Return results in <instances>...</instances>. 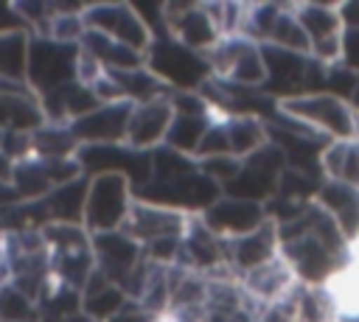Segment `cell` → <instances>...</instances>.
I'll use <instances>...</instances> for the list:
<instances>
[{
  "label": "cell",
  "instance_id": "obj_39",
  "mask_svg": "<svg viewBox=\"0 0 359 322\" xmlns=\"http://www.w3.org/2000/svg\"><path fill=\"white\" fill-rule=\"evenodd\" d=\"M67 322H95V319H90L87 314H81V311H79V314H73V316H70Z\"/></svg>",
  "mask_w": 359,
  "mask_h": 322
},
{
  "label": "cell",
  "instance_id": "obj_16",
  "mask_svg": "<svg viewBox=\"0 0 359 322\" xmlns=\"http://www.w3.org/2000/svg\"><path fill=\"white\" fill-rule=\"evenodd\" d=\"M174 120V106L165 98H154L146 104H135L132 115H129V126H126V146L137 148V151H154L165 143L168 126Z\"/></svg>",
  "mask_w": 359,
  "mask_h": 322
},
{
  "label": "cell",
  "instance_id": "obj_5",
  "mask_svg": "<svg viewBox=\"0 0 359 322\" xmlns=\"http://www.w3.org/2000/svg\"><path fill=\"white\" fill-rule=\"evenodd\" d=\"M87 179L90 182H87V202H84V230L90 235L121 230L135 204L132 182L121 174H98Z\"/></svg>",
  "mask_w": 359,
  "mask_h": 322
},
{
  "label": "cell",
  "instance_id": "obj_15",
  "mask_svg": "<svg viewBox=\"0 0 359 322\" xmlns=\"http://www.w3.org/2000/svg\"><path fill=\"white\" fill-rule=\"evenodd\" d=\"M205 227L210 232H216L222 241H233L241 238L252 230H258L266 221V207L255 204V202H244V199H233V196H219L202 216Z\"/></svg>",
  "mask_w": 359,
  "mask_h": 322
},
{
  "label": "cell",
  "instance_id": "obj_9",
  "mask_svg": "<svg viewBox=\"0 0 359 322\" xmlns=\"http://www.w3.org/2000/svg\"><path fill=\"white\" fill-rule=\"evenodd\" d=\"M76 162L81 168V176H98V174H121L132 182V188H143L151 179V151H137L126 143L112 146H79Z\"/></svg>",
  "mask_w": 359,
  "mask_h": 322
},
{
  "label": "cell",
  "instance_id": "obj_2",
  "mask_svg": "<svg viewBox=\"0 0 359 322\" xmlns=\"http://www.w3.org/2000/svg\"><path fill=\"white\" fill-rule=\"evenodd\" d=\"M146 70L151 76H157L171 92H196L213 76L205 53H196L171 36L154 39L149 45Z\"/></svg>",
  "mask_w": 359,
  "mask_h": 322
},
{
  "label": "cell",
  "instance_id": "obj_28",
  "mask_svg": "<svg viewBox=\"0 0 359 322\" xmlns=\"http://www.w3.org/2000/svg\"><path fill=\"white\" fill-rule=\"evenodd\" d=\"M264 45H272V48H280V50H292V53H303L309 56V36L303 31V25L297 22L294 17V8L292 3H280V11L269 28V36Z\"/></svg>",
  "mask_w": 359,
  "mask_h": 322
},
{
  "label": "cell",
  "instance_id": "obj_1",
  "mask_svg": "<svg viewBox=\"0 0 359 322\" xmlns=\"http://www.w3.org/2000/svg\"><path fill=\"white\" fill-rule=\"evenodd\" d=\"M278 112L309 126L325 140H351L356 137V109L351 101L334 92H303L278 101Z\"/></svg>",
  "mask_w": 359,
  "mask_h": 322
},
{
  "label": "cell",
  "instance_id": "obj_25",
  "mask_svg": "<svg viewBox=\"0 0 359 322\" xmlns=\"http://www.w3.org/2000/svg\"><path fill=\"white\" fill-rule=\"evenodd\" d=\"M79 45H81V50H87L104 67V73L137 70V67L146 64V56L143 53H137V50H132V48H126V45H121V42L104 36V34H95V31H87Z\"/></svg>",
  "mask_w": 359,
  "mask_h": 322
},
{
  "label": "cell",
  "instance_id": "obj_6",
  "mask_svg": "<svg viewBox=\"0 0 359 322\" xmlns=\"http://www.w3.org/2000/svg\"><path fill=\"white\" fill-rule=\"evenodd\" d=\"M79 45H65L48 36L28 39V62H25V84L36 98L76 81Z\"/></svg>",
  "mask_w": 359,
  "mask_h": 322
},
{
  "label": "cell",
  "instance_id": "obj_17",
  "mask_svg": "<svg viewBox=\"0 0 359 322\" xmlns=\"http://www.w3.org/2000/svg\"><path fill=\"white\" fill-rule=\"evenodd\" d=\"M185 224H188V216L135 199V204H132V210H129V216H126L121 230L129 238H135L140 246H146V244L160 241V238H180Z\"/></svg>",
  "mask_w": 359,
  "mask_h": 322
},
{
  "label": "cell",
  "instance_id": "obj_31",
  "mask_svg": "<svg viewBox=\"0 0 359 322\" xmlns=\"http://www.w3.org/2000/svg\"><path fill=\"white\" fill-rule=\"evenodd\" d=\"M0 322H39V305L14 283H0Z\"/></svg>",
  "mask_w": 359,
  "mask_h": 322
},
{
  "label": "cell",
  "instance_id": "obj_40",
  "mask_svg": "<svg viewBox=\"0 0 359 322\" xmlns=\"http://www.w3.org/2000/svg\"><path fill=\"white\" fill-rule=\"evenodd\" d=\"M351 104H353V109L359 112V84H356V90H353V95H351Z\"/></svg>",
  "mask_w": 359,
  "mask_h": 322
},
{
  "label": "cell",
  "instance_id": "obj_21",
  "mask_svg": "<svg viewBox=\"0 0 359 322\" xmlns=\"http://www.w3.org/2000/svg\"><path fill=\"white\" fill-rule=\"evenodd\" d=\"M87 176L53 188L48 196L36 199L48 224H79L84 227V202H87Z\"/></svg>",
  "mask_w": 359,
  "mask_h": 322
},
{
  "label": "cell",
  "instance_id": "obj_37",
  "mask_svg": "<svg viewBox=\"0 0 359 322\" xmlns=\"http://www.w3.org/2000/svg\"><path fill=\"white\" fill-rule=\"evenodd\" d=\"M11 168H14V162L0 151V182H8L11 179Z\"/></svg>",
  "mask_w": 359,
  "mask_h": 322
},
{
  "label": "cell",
  "instance_id": "obj_20",
  "mask_svg": "<svg viewBox=\"0 0 359 322\" xmlns=\"http://www.w3.org/2000/svg\"><path fill=\"white\" fill-rule=\"evenodd\" d=\"M314 204L342 230L348 244L359 235V190L356 188L323 179V185L314 196Z\"/></svg>",
  "mask_w": 359,
  "mask_h": 322
},
{
  "label": "cell",
  "instance_id": "obj_38",
  "mask_svg": "<svg viewBox=\"0 0 359 322\" xmlns=\"http://www.w3.org/2000/svg\"><path fill=\"white\" fill-rule=\"evenodd\" d=\"M8 202H17V193L11 190V185H8V182H0V207H3V204H8Z\"/></svg>",
  "mask_w": 359,
  "mask_h": 322
},
{
  "label": "cell",
  "instance_id": "obj_32",
  "mask_svg": "<svg viewBox=\"0 0 359 322\" xmlns=\"http://www.w3.org/2000/svg\"><path fill=\"white\" fill-rule=\"evenodd\" d=\"M342 64L359 76V31H345V39H342Z\"/></svg>",
  "mask_w": 359,
  "mask_h": 322
},
{
  "label": "cell",
  "instance_id": "obj_33",
  "mask_svg": "<svg viewBox=\"0 0 359 322\" xmlns=\"http://www.w3.org/2000/svg\"><path fill=\"white\" fill-rule=\"evenodd\" d=\"M109 322H157V316H151L149 311H143L137 302H126Z\"/></svg>",
  "mask_w": 359,
  "mask_h": 322
},
{
  "label": "cell",
  "instance_id": "obj_36",
  "mask_svg": "<svg viewBox=\"0 0 359 322\" xmlns=\"http://www.w3.org/2000/svg\"><path fill=\"white\" fill-rule=\"evenodd\" d=\"M11 272H8V249H6V235L0 232V283H8Z\"/></svg>",
  "mask_w": 359,
  "mask_h": 322
},
{
  "label": "cell",
  "instance_id": "obj_23",
  "mask_svg": "<svg viewBox=\"0 0 359 322\" xmlns=\"http://www.w3.org/2000/svg\"><path fill=\"white\" fill-rule=\"evenodd\" d=\"M320 176L359 190V140H328L320 151Z\"/></svg>",
  "mask_w": 359,
  "mask_h": 322
},
{
  "label": "cell",
  "instance_id": "obj_3",
  "mask_svg": "<svg viewBox=\"0 0 359 322\" xmlns=\"http://www.w3.org/2000/svg\"><path fill=\"white\" fill-rule=\"evenodd\" d=\"M219 196H222V188L213 179H208L199 168L182 176H168V179L151 176L143 188L135 190V199L177 210L182 216H202Z\"/></svg>",
  "mask_w": 359,
  "mask_h": 322
},
{
  "label": "cell",
  "instance_id": "obj_35",
  "mask_svg": "<svg viewBox=\"0 0 359 322\" xmlns=\"http://www.w3.org/2000/svg\"><path fill=\"white\" fill-rule=\"evenodd\" d=\"M339 14H342V22H345V31H359V0L339 3Z\"/></svg>",
  "mask_w": 359,
  "mask_h": 322
},
{
  "label": "cell",
  "instance_id": "obj_18",
  "mask_svg": "<svg viewBox=\"0 0 359 322\" xmlns=\"http://www.w3.org/2000/svg\"><path fill=\"white\" fill-rule=\"evenodd\" d=\"M238 283H241L244 294H247L258 308L283 300L286 294H292V291L300 286L297 277H294V272L289 269V263H286L280 255L272 258V260H266L264 266H255V269L244 272V274L238 277Z\"/></svg>",
  "mask_w": 359,
  "mask_h": 322
},
{
  "label": "cell",
  "instance_id": "obj_34",
  "mask_svg": "<svg viewBox=\"0 0 359 322\" xmlns=\"http://www.w3.org/2000/svg\"><path fill=\"white\" fill-rule=\"evenodd\" d=\"M11 31H25V25L14 11V3H0V34H11Z\"/></svg>",
  "mask_w": 359,
  "mask_h": 322
},
{
  "label": "cell",
  "instance_id": "obj_30",
  "mask_svg": "<svg viewBox=\"0 0 359 322\" xmlns=\"http://www.w3.org/2000/svg\"><path fill=\"white\" fill-rule=\"evenodd\" d=\"M28 34L11 31L0 34V78L25 81V62H28Z\"/></svg>",
  "mask_w": 359,
  "mask_h": 322
},
{
  "label": "cell",
  "instance_id": "obj_10",
  "mask_svg": "<svg viewBox=\"0 0 359 322\" xmlns=\"http://www.w3.org/2000/svg\"><path fill=\"white\" fill-rule=\"evenodd\" d=\"M81 20L87 31L104 34L143 56L151 45V34L132 3H87L81 8Z\"/></svg>",
  "mask_w": 359,
  "mask_h": 322
},
{
  "label": "cell",
  "instance_id": "obj_22",
  "mask_svg": "<svg viewBox=\"0 0 359 322\" xmlns=\"http://www.w3.org/2000/svg\"><path fill=\"white\" fill-rule=\"evenodd\" d=\"M45 126V112L31 90L0 95V132L3 134H34Z\"/></svg>",
  "mask_w": 359,
  "mask_h": 322
},
{
  "label": "cell",
  "instance_id": "obj_19",
  "mask_svg": "<svg viewBox=\"0 0 359 322\" xmlns=\"http://www.w3.org/2000/svg\"><path fill=\"white\" fill-rule=\"evenodd\" d=\"M278 255H280L278 227L269 218L258 230H252V232H247L241 238L227 241V263H230L236 277H241L244 272H250L255 266H264L266 260H272Z\"/></svg>",
  "mask_w": 359,
  "mask_h": 322
},
{
  "label": "cell",
  "instance_id": "obj_8",
  "mask_svg": "<svg viewBox=\"0 0 359 322\" xmlns=\"http://www.w3.org/2000/svg\"><path fill=\"white\" fill-rule=\"evenodd\" d=\"M283 168H286V160H283L280 148L275 143H266L264 148H258L255 154L241 160L238 174L222 188V193L233 196V199L266 204L278 193V179H280Z\"/></svg>",
  "mask_w": 359,
  "mask_h": 322
},
{
  "label": "cell",
  "instance_id": "obj_4",
  "mask_svg": "<svg viewBox=\"0 0 359 322\" xmlns=\"http://www.w3.org/2000/svg\"><path fill=\"white\" fill-rule=\"evenodd\" d=\"M208 67L213 78L236 84V87H250V90H264L266 84V64H264V50L258 42L236 34V36H222L208 53Z\"/></svg>",
  "mask_w": 359,
  "mask_h": 322
},
{
  "label": "cell",
  "instance_id": "obj_27",
  "mask_svg": "<svg viewBox=\"0 0 359 322\" xmlns=\"http://www.w3.org/2000/svg\"><path fill=\"white\" fill-rule=\"evenodd\" d=\"M213 120H219L213 112H191V115L188 112H174V120L168 126V134H165L163 146L185 154V157H194L205 132H208V126Z\"/></svg>",
  "mask_w": 359,
  "mask_h": 322
},
{
  "label": "cell",
  "instance_id": "obj_29",
  "mask_svg": "<svg viewBox=\"0 0 359 322\" xmlns=\"http://www.w3.org/2000/svg\"><path fill=\"white\" fill-rule=\"evenodd\" d=\"M31 148H34V157H42V160H73L79 151V143L67 126L45 123L31 134Z\"/></svg>",
  "mask_w": 359,
  "mask_h": 322
},
{
  "label": "cell",
  "instance_id": "obj_14",
  "mask_svg": "<svg viewBox=\"0 0 359 322\" xmlns=\"http://www.w3.org/2000/svg\"><path fill=\"white\" fill-rule=\"evenodd\" d=\"M132 104L129 101H115V104H98L79 120H73L67 129L76 137L79 146H112L126 140V126H129Z\"/></svg>",
  "mask_w": 359,
  "mask_h": 322
},
{
  "label": "cell",
  "instance_id": "obj_26",
  "mask_svg": "<svg viewBox=\"0 0 359 322\" xmlns=\"http://www.w3.org/2000/svg\"><path fill=\"white\" fill-rule=\"evenodd\" d=\"M224 132H227V143H230V157H236V160H247L250 154H255L258 148H264L269 143L266 120L252 118V115L224 118Z\"/></svg>",
  "mask_w": 359,
  "mask_h": 322
},
{
  "label": "cell",
  "instance_id": "obj_12",
  "mask_svg": "<svg viewBox=\"0 0 359 322\" xmlns=\"http://www.w3.org/2000/svg\"><path fill=\"white\" fill-rule=\"evenodd\" d=\"M93 241V258H95V269L112 280L118 288L129 280V274L146 260L143 246L129 238L123 230H112V232H95L90 235Z\"/></svg>",
  "mask_w": 359,
  "mask_h": 322
},
{
  "label": "cell",
  "instance_id": "obj_11",
  "mask_svg": "<svg viewBox=\"0 0 359 322\" xmlns=\"http://www.w3.org/2000/svg\"><path fill=\"white\" fill-rule=\"evenodd\" d=\"M81 176V168L73 160H42V157H28L14 162L11 168V190L17 193L20 202H36L42 196H48L53 188L73 182Z\"/></svg>",
  "mask_w": 359,
  "mask_h": 322
},
{
  "label": "cell",
  "instance_id": "obj_41",
  "mask_svg": "<svg viewBox=\"0 0 359 322\" xmlns=\"http://www.w3.org/2000/svg\"><path fill=\"white\" fill-rule=\"evenodd\" d=\"M356 140H359V112H356Z\"/></svg>",
  "mask_w": 359,
  "mask_h": 322
},
{
  "label": "cell",
  "instance_id": "obj_13",
  "mask_svg": "<svg viewBox=\"0 0 359 322\" xmlns=\"http://www.w3.org/2000/svg\"><path fill=\"white\" fill-rule=\"evenodd\" d=\"M163 22L171 39L196 53H208L222 39L202 3H163Z\"/></svg>",
  "mask_w": 359,
  "mask_h": 322
},
{
  "label": "cell",
  "instance_id": "obj_7",
  "mask_svg": "<svg viewBox=\"0 0 359 322\" xmlns=\"http://www.w3.org/2000/svg\"><path fill=\"white\" fill-rule=\"evenodd\" d=\"M292 8L309 36V56L323 67L342 64L345 22L339 3H292Z\"/></svg>",
  "mask_w": 359,
  "mask_h": 322
},
{
  "label": "cell",
  "instance_id": "obj_24",
  "mask_svg": "<svg viewBox=\"0 0 359 322\" xmlns=\"http://www.w3.org/2000/svg\"><path fill=\"white\" fill-rule=\"evenodd\" d=\"M126 302H129L126 294L112 280H107L98 269L90 274V280L81 288V314H87L95 322H109Z\"/></svg>",
  "mask_w": 359,
  "mask_h": 322
},
{
  "label": "cell",
  "instance_id": "obj_42",
  "mask_svg": "<svg viewBox=\"0 0 359 322\" xmlns=\"http://www.w3.org/2000/svg\"><path fill=\"white\" fill-rule=\"evenodd\" d=\"M0 137H3V132H0Z\"/></svg>",
  "mask_w": 359,
  "mask_h": 322
}]
</instances>
